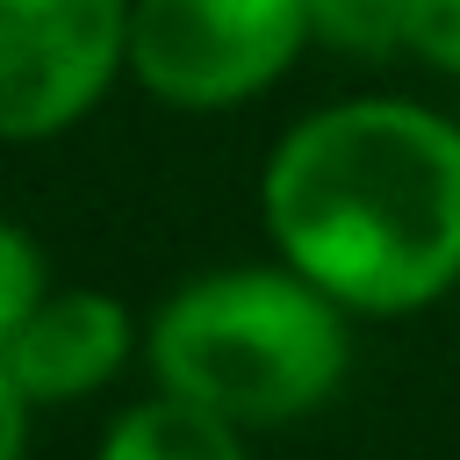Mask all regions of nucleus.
I'll list each match as a JSON object with an SVG mask.
<instances>
[{
  "instance_id": "obj_1",
  "label": "nucleus",
  "mask_w": 460,
  "mask_h": 460,
  "mask_svg": "<svg viewBox=\"0 0 460 460\" xmlns=\"http://www.w3.org/2000/svg\"><path fill=\"white\" fill-rule=\"evenodd\" d=\"M259 223L345 316H417L460 295V122L395 93L331 101L266 151Z\"/></svg>"
},
{
  "instance_id": "obj_2",
  "label": "nucleus",
  "mask_w": 460,
  "mask_h": 460,
  "mask_svg": "<svg viewBox=\"0 0 460 460\" xmlns=\"http://www.w3.org/2000/svg\"><path fill=\"white\" fill-rule=\"evenodd\" d=\"M144 367L158 395L230 424L273 431L316 417L352 374V316L302 273L216 266L180 280L144 323Z\"/></svg>"
},
{
  "instance_id": "obj_3",
  "label": "nucleus",
  "mask_w": 460,
  "mask_h": 460,
  "mask_svg": "<svg viewBox=\"0 0 460 460\" xmlns=\"http://www.w3.org/2000/svg\"><path fill=\"white\" fill-rule=\"evenodd\" d=\"M302 43V0H129V79L187 115L259 101Z\"/></svg>"
},
{
  "instance_id": "obj_4",
  "label": "nucleus",
  "mask_w": 460,
  "mask_h": 460,
  "mask_svg": "<svg viewBox=\"0 0 460 460\" xmlns=\"http://www.w3.org/2000/svg\"><path fill=\"white\" fill-rule=\"evenodd\" d=\"M129 72V0H0V144L65 137Z\"/></svg>"
},
{
  "instance_id": "obj_5",
  "label": "nucleus",
  "mask_w": 460,
  "mask_h": 460,
  "mask_svg": "<svg viewBox=\"0 0 460 460\" xmlns=\"http://www.w3.org/2000/svg\"><path fill=\"white\" fill-rule=\"evenodd\" d=\"M129 352H144V338H137V316L122 309V295H108V288H58L22 323V338L7 345V367H14L22 395L43 410V402L101 395L129 367Z\"/></svg>"
},
{
  "instance_id": "obj_6",
  "label": "nucleus",
  "mask_w": 460,
  "mask_h": 460,
  "mask_svg": "<svg viewBox=\"0 0 460 460\" xmlns=\"http://www.w3.org/2000/svg\"><path fill=\"white\" fill-rule=\"evenodd\" d=\"M93 460H252V453H244V431H230L172 395H144L101 431Z\"/></svg>"
},
{
  "instance_id": "obj_7",
  "label": "nucleus",
  "mask_w": 460,
  "mask_h": 460,
  "mask_svg": "<svg viewBox=\"0 0 460 460\" xmlns=\"http://www.w3.org/2000/svg\"><path fill=\"white\" fill-rule=\"evenodd\" d=\"M309 43L345 50V58H388L402 50V0H302Z\"/></svg>"
},
{
  "instance_id": "obj_8",
  "label": "nucleus",
  "mask_w": 460,
  "mask_h": 460,
  "mask_svg": "<svg viewBox=\"0 0 460 460\" xmlns=\"http://www.w3.org/2000/svg\"><path fill=\"white\" fill-rule=\"evenodd\" d=\"M50 295H58V288H50V259H43V244H36L22 223L0 216V352L22 338V323H29Z\"/></svg>"
},
{
  "instance_id": "obj_9",
  "label": "nucleus",
  "mask_w": 460,
  "mask_h": 460,
  "mask_svg": "<svg viewBox=\"0 0 460 460\" xmlns=\"http://www.w3.org/2000/svg\"><path fill=\"white\" fill-rule=\"evenodd\" d=\"M402 50L460 79V0H402Z\"/></svg>"
},
{
  "instance_id": "obj_10",
  "label": "nucleus",
  "mask_w": 460,
  "mask_h": 460,
  "mask_svg": "<svg viewBox=\"0 0 460 460\" xmlns=\"http://www.w3.org/2000/svg\"><path fill=\"white\" fill-rule=\"evenodd\" d=\"M29 417H36V402L22 395V381L0 352V460H29Z\"/></svg>"
}]
</instances>
